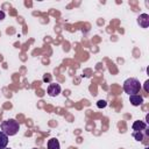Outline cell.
<instances>
[{"mask_svg": "<svg viewBox=\"0 0 149 149\" xmlns=\"http://www.w3.org/2000/svg\"><path fill=\"white\" fill-rule=\"evenodd\" d=\"M20 125L14 119H8L1 123V132H3L7 136H13L19 132Z\"/></svg>", "mask_w": 149, "mask_h": 149, "instance_id": "cell-1", "label": "cell"}, {"mask_svg": "<svg viewBox=\"0 0 149 149\" xmlns=\"http://www.w3.org/2000/svg\"><path fill=\"white\" fill-rule=\"evenodd\" d=\"M123 90L129 95L137 94L140 92V90H141V84L136 78H128L123 83Z\"/></svg>", "mask_w": 149, "mask_h": 149, "instance_id": "cell-2", "label": "cell"}, {"mask_svg": "<svg viewBox=\"0 0 149 149\" xmlns=\"http://www.w3.org/2000/svg\"><path fill=\"white\" fill-rule=\"evenodd\" d=\"M61 93V86L59 84H50L48 86V94L50 97H56Z\"/></svg>", "mask_w": 149, "mask_h": 149, "instance_id": "cell-3", "label": "cell"}, {"mask_svg": "<svg viewBox=\"0 0 149 149\" xmlns=\"http://www.w3.org/2000/svg\"><path fill=\"white\" fill-rule=\"evenodd\" d=\"M137 22L142 28H148V26H149V15L148 14H141L137 17Z\"/></svg>", "mask_w": 149, "mask_h": 149, "instance_id": "cell-4", "label": "cell"}, {"mask_svg": "<svg viewBox=\"0 0 149 149\" xmlns=\"http://www.w3.org/2000/svg\"><path fill=\"white\" fill-rule=\"evenodd\" d=\"M129 101L133 106H140L143 102V97L140 94H133V95H129Z\"/></svg>", "mask_w": 149, "mask_h": 149, "instance_id": "cell-5", "label": "cell"}, {"mask_svg": "<svg viewBox=\"0 0 149 149\" xmlns=\"http://www.w3.org/2000/svg\"><path fill=\"white\" fill-rule=\"evenodd\" d=\"M132 128H133V130H135V132H142V130H144V129L147 128V123L143 122V121L137 120V121H135V122L133 123Z\"/></svg>", "mask_w": 149, "mask_h": 149, "instance_id": "cell-6", "label": "cell"}, {"mask_svg": "<svg viewBox=\"0 0 149 149\" xmlns=\"http://www.w3.org/2000/svg\"><path fill=\"white\" fill-rule=\"evenodd\" d=\"M7 144H8V136L3 132H0V149H5Z\"/></svg>", "mask_w": 149, "mask_h": 149, "instance_id": "cell-7", "label": "cell"}, {"mask_svg": "<svg viewBox=\"0 0 149 149\" xmlns=\"http://www.w3.org/2000/svg\"><path fill=\"white\" fill-rule=\"evenodd\" d=\"M48 149H59V142L57 139H50L48 141Z\"/></svg>", "mask_w": 149, "mask_h": 149, "instance_id": "cell-8", "label": "cell"}, {"mask_svg": "<svg viewBox=\"0 0 149 149\" xmlns=\"http://www.w3.org/2000/svg\"><path fill=\"white\" fill-rule=\"evenodd\" d=\"M134 137L136 139V141H143V135H142V133L141 132H135L134 133Z\"/></svg>", "mask_w": 149, "mask_h": 149, "instance_id": "cell-9", "label": "cell"}, {"mask_svg": "<svg viewBox=\"0 0 149 149\" xmlns=\"http://www.w3.org/2000/svg\"><path fill=\"white\" fill-rule=\"evenodd\" d=\"M106 105H107V102H106L105 100H99V101L97 102V106H98L99 108H104V107H106Z\"/></svg>", "mask_w": 149, "mask_h": 149, "instance_id": "cell-10", "label": "cell"}, {"mask_svg": "<svg viewBox=\"0 0 149 149\" xmlns=\"http://www.w3.org/2000/svg\"><path fill=\"white\" fill-rule=\"evenodd\" d=\"M50 79H51V76H49V74L44 76V78H43V80H44V81H50Z\"/></svg>", "mask_w": 149, "mask_h": 149, "instance_id": "cell-11", "label": "cell"}, {"mask_svg": "<svg viewBox=\"0 0 149 149\" xmlns=\"http://www.w3.org/2000/svg\"><path fill=\"white\" fill-rule=\"evenodd\" d=\"M148 84H149V80H146V83H144V90H146V92L149 91L148 90Z\"/></svg>", "mask_w": 149, "mask_h": 149, "instance_id": "cell-12", "label": "cell"}, {"mask_svg": "<svg viewBox=\"0 0 149 149\" xmlns=\"http://www.w3.org/2000/svg\"><path fill=\"white\" fill-rule=\"evenodd\" d=\"M5 19V13L2 10H0V20H3Z\"/></svg>", "mask_w": 149, "mask_h": 149, "instance_id": "cell-13", "label": "cell"}]
</instances>
